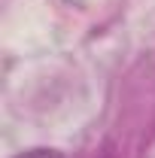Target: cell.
I'll list each match as a JSON object with an SVG mask.
<instances>
[{
	"label": "cell",
	"instance_id": "6da1fadb",
	"mask_svg": "<svg viewBox=\"0 0 155 158\" xmlns=\"http://www.w3.org/2000/svg\"><path fill=\"white\" fill-rule=\"evenodd\" d=\"M15 158H67L64 152H58V149H27V152H21V155H15Z\"/></svg>",
	"mask_w": 155,
	"mask_h": 158
}]
</instances>
